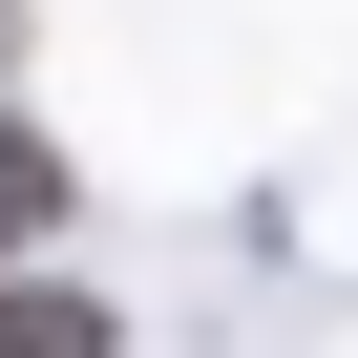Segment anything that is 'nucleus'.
Returning <instances> with one entry per match:
<instances>
[{
    "mask_svg": "<svg viewBox=\"0 0 358 358\" xmlns=\"http://www.w3.org/2000/svg\"><path fill=\"white\" fill-rule=\"evenodd\" d=\"M0 358H106V316L85 295H0Z\"/></svg>",
    "mask_w": 358,
    "mask_h": 358,
    "instance_id": "obj_1",
    "label": "nucleus"
},
{
    "mask_svg": "<svg viewBox=\"0 0 358 358\" xmlns=\"http://www.w3.org/2000/svg\"><path fill=\"white\" fill-rule=\"evenodd\" d=\"M43 211H64V169H43V148H0V232H43Z\"/></svg>",
    "mask_w": 358,
    "mask_h": 358,
    "instance_id": "obj_2",
    "label": "nucleus"
}]
</instances>
